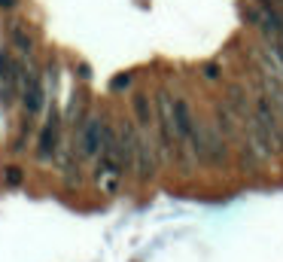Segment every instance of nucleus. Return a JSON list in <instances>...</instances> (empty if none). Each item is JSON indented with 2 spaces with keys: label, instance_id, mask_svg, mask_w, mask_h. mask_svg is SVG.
<instances>
[{
  "label": "nucleus",
  "instance_id": "nucleus-7",
  "mask_svg": "<svg viewBox=\"0 0 283 262\" xmlns=\"http://www.w3.org/2000/svg\"><path fill=\"white\" fill-rule=\"evenodd\" d=\"M201 79L204 82H222V64L219 61H204L201 64Z\"/></svg>",
  "mask_w": 283,
  "mask_h": 262
},
{
  "label": "nucleus",
  "instance_id": "nucleus-2",
  "mask_svg": "<svg viewBox=\"0 0 283 262\" xmlns=\"http://www.w3.org/2000/svg\"><path fill=\"white\" fill-rule=\"evenodd\" d=\"M195 125H198V116L192 113V104L183 92L174 95V128H177V141L180 144H189L192 134H195Z\"/></svg>",
  "mask_w": 283,
  "mask_h": 262
},
{
  "label": "nucleus",
  "instance_id": "nucleus-9",
  "mask_svg": "<svg viewBox=\"0 0 283 262\" xmlns=\"http://www.w3.org/2000/svg\"><path fill=\"white\" fill-rule=\"evenodd\" d=\"M22 6V0H0V12H15Z\"/></svg>",
  "mask_w": 283,
  "mask_h": 262
},
{
  "label": "nucleus",
  "instance_id": "nucleus-4",
  "mask_svg": "<svg viewBox=\"0 0 283 262\" xmlns=\"http://www.w3.org/2000/svg\"><path fill=\"white\" fill-rule=\"evenodd\" d=\"M22 58L12 52V46H0V85L19 92V74H22Z\"/></svg>",
  "mask_w": 283,
  "mask_h": 262
},
{
  "label": "nucleus",
  "instance_id": "nucleus-3",
  "mask_svg": "<svg viewBox=\"0 0 283 262\" xmlns=\"http://www.w3.org/2000/svg\"><path fill=\"white\" fill-rule=\"evenodd\" d=\"M6 40L12 46V52L19 58L31 61V58H37V40H34V34L25 28V22H6Z\"/></svg>",
  "mask_w": 283,
  "mask_h": 262
},
{
  "label": "nucleus",
  "instance_id": "nucleus-5",
  "mask_svg": "<svg viewBox=\"0 0 283 262\" xmlns=\"http://www.w3.org/2000/svg\"><path fill=\"white\" fill-rule=\"evenodd\" d=\"M25 180H28L25 165H19V162H6L3 168H0V183H3V189H22Z\"/></svg>",
  "mask_w": 283,
  "mask_h": 262
},
{
  "label": "nucleus",
  "instance_id": "nucleus-8",
  "mask_svg": "<svg viewBox=\"0 0 283 262\" xmlns=\"http://www.w3.org/2000/svg\"><path fill=\"white\" fill-rule=\"evenodd\" d=\"M76 79H79V82H92V64L79 61V64H76Z\"/></svg>",
  "mask_w": 283,
  "mask_h": 262
},
{
  "label": "nucleus",
  "instance_id": "nucleus-6",
  "mask_svg": "<svg viewBox=\"0 0 283 262\" xmlns=\"http://www.w3.org/2000/svg\"><path fill=\"white\" fill-rule=\"evenodd\" d=\"M131 85H134V71H125V74H119V76L110 79V92L113 95H122V92H128Z\"/></svg>",
  "mask_w": 283,
  "mask_h": 262
},
{
  "label": "nucleus",
  "instance_id": "nucleus-1",
  "mask_svg": "<svg viewBox=\"0 0 283 262\" xmlns=\"http://www.w3.org/2000/svg\"><path fill=\"white\" fill-rule=\"evenodd\" d=\"M64 141V119H61V110L55 98H52V104L46 107L43 119H40V128L37 134H34V159L37 162H52L55 159V152Z\"/></svg>",
  "mask_w": 283,
  "mask_h": 262
}]
</instances>
